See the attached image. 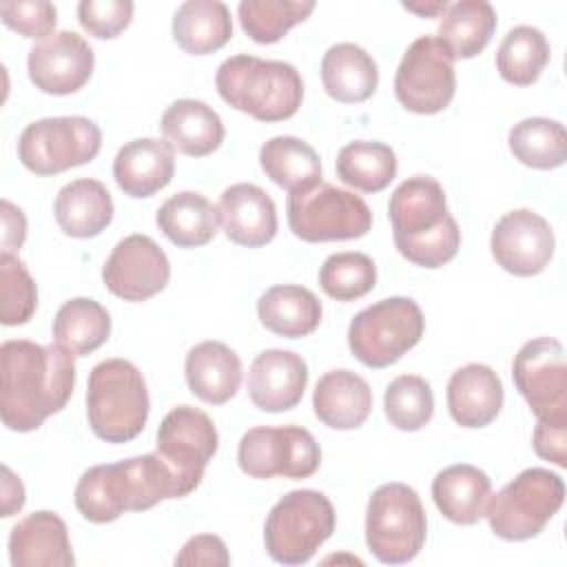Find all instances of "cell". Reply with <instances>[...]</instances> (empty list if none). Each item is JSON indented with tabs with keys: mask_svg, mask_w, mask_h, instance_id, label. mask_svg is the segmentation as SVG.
<instances>
[{
	"mask_svg": "<svg viewBox=\"0 0 567 567\" xmlns=\"http://www.w3.org/2000/svg\"><path fill=\"white\" fill-rule=\"evenodd\" d=\"M75 385L73 357L60 346L9 339L0 346V414L13 432H33L64 410Z\"/></svg>",
	"mask_w": 567,
	"mask_h": 567,
	"instance_id": "6da1fadb",
	"label": "cell"
},
{
	"mask_svg": "<svg viewBox=\"0 0 567 567\" xmlns=\"http://www.w3.org/2000/svg\"><path fill=\"white\" fill-rule=\"evenodd\" d=\"M75 507L91 523H111L124 512H144L166 498H184L157 452L89 467L75 485Z\"/></svg>",
	"mask_w": 567,
	"mask_h": 567,
	"instance_id": "7a4b0ae2",
	"label": "cell"
},
{
	"mask_svg": "<svg viewBox=\"0 0 567 567\" xmlns=\"http://www.w3.org/2000/svg\"><path fill=\"white\" fill-rule=\"evenodd\" d=\"M388 215L396 250L414 266L441 268L456 257L461 230L434 177L414 175L401 182L390 195Z\"/></svg>",
	"mask_w": 567,
	"mask_h": 567,
	"instance_id": "3957f363",
	"label": "cell"
},
{
	"mask_svg": "<svg viewBox=\"0 0 567 567\" xmlns=\"http://www.w3.org/2000/svg\"><path fill=\"white\" fill-rule=\"evenodd\" d=\"M215 86L226 104L259 122L288 120L303 100V82L292 64L248 53L226 58L217 69Z\"/></svg>",
	"mask_w": 567,
	"mask_h": 567,
	"instance_id": "277c9868",
	"label": "cell"
},
{
	"mask_svg": "<svg viewBox=\"0 0 567 567\" xmlns=\"http://www.w3.org/2000/svg\"><path fill=\"white\" fill-rule=\"evenodd\" d=\"M151 401L142 372L126 359L100 361L86 385V416L93 434L106 443H126L142 434Z\"/></svg>",
	"mask_w": 567,
	"mask_h": 567,
	"instance_id": "5b68a950",
	"label": "cell"
},
{
	"mask_svg": "<svg viewBox=\"0 0 567 567\" xmlns=\"http://www.w3.org/2000/svg\"><path fill=\"white\" fill-rule=\"evenodd\" d=\"M337 523L330 498L317 489H292L266 516L264 545L281 565H303L332 536Z\"/></svg>",
	"mask_w": 567,
	"mask_h": 567,
	"instance_id": "8992f818",
	"label": "cell"
},
{
	"mask_svg": "<svg viewBox=\"0 0 567 567\" xmlns=\"http://www.w3.org/2000/svg\"><path fill=\"white\" fill-rule=\"evenodd\" d=\"M563 501L565 483L556 472L527 467L487 498L485 518L498 538L527 540L545 529Z\"/></svg>",
	"mask_w": 567,
	"mask_h": 567,
	"instance_id": "52a82bcc",
	"label": "cell"
},
{
	"mask_svg": "<svg viewBox=\"0 0 567 567\" xmlns=\"http://www.w3.org/2000/svg\"><path fill=\"white\" fill-rule=\"evenodd\" d=\"M425 534V509L410 485L385 483L372 492L365 512V543L379 563H410L421 551Z\"/></svg>",
	"mask_w": 567,
	"mask_h": 567,
	"instance_id": "ba28073f",
	"label": "cell"
},
{
	"mask_svg": "<svg viewBox=\"0 0 567 567\" xmlns=\"http://www.w3.org/2000/svg\"><path fill=\"white\" fill-rule=\"evenodd\" d=\"M425 330L421 306L410 297H388L357 312L348 328L354 359L368 368H388L412 350Z\"/></svg>",
	"mask_w": 567,
	"mask_h": 567,
	"instance_id": "9c48e42d",
	"label": "cell"
},
{
	"mask_svg": "<svg viewBox=\"0 0 567 567\" xmlns=\"http://www.w3.org/2000/svg\"><path fill=\"white\" fill-rule=\"evenodd\" d=\"M288 226L308 244L359 239L372 228L370 206L352 190L319 182L288 195Z\"/></svg>",
	"mask_w": 567,
	"mask_h": 567,
	"instance_id": "30bf717a",
	"label": "cell"
},
{
	"mask_svg": "<svg viewBox=\"0 0 567 567\" xmlns=\"http://www.w3.org/2000/svg\"><path fill=\"white\" fill-rule=\"evenodd\" d=\"M102 148L100 126L84 115L31 122L18 140L20 162L35 175H58L91 162Z\"/></svg>",
	"mask_w": 567,
	"mask_h": 567,
	"instance_id": "8fae6325",
	"label": "cell"
},
{
	"mask_svg": "<svg viewBox=\"0 0 567 567\" xmlns=\"http://www.w3.org/2000/svg\"><path fill=\"white\" fill-rule=\"evenodd\" d=\"M456 91L454 58L436 35L416 38L403 53L394 95L403 109L419 115H434L450 106Z\"/></svg>",
	"mask_w": 567,
	"mask_h": 567,
	"instance_id": "7c38bea8",
	"label": "cell"
},
{
	"mask_svg": "<svg viewBox=\"0 0 567 567\" xmlns=\"http://www.w3.org/2000/svg\"><path fill=\"white\" fill-rule=\"evenodd\" d=\"M237 463L252 478H308L319 470L321 447L299 425L250 427L237 447Z\"/></svg>",
	"mask_w": 567,
	"mask_h": 567,
	"instance_id": "4fadbf2b",
	"label": "cell"
},
{
	"mask_svg": "<svg viewBox=\"0 0 567 567\" xmlns=\"http://www.w3.org/2000/svg\"><path fill=\"white\" fill-rule=\"evenodd\" d=\"M217 447L219 434L213 419L193 405L173 408L157 427L155 452L175 474L182 496L197 489Z\"/></svg>",
	"mask_w": 567,
	"mask_h": 567,
	"instance_id": "5bb4252c",
	"label": "cell"
},
{
	"mask_svg": "<svg viewBox=\"0 0 567 567\" xmlns=\"http://www.w3.org/2000/svg\"><path fill=\"white\" fill-rule=\"evenodd\" d=\"M512 377L538 421L567 423V363L558 339L527 341L514 357Z\"/></svg>",
	"mask_w": 567,
	"mask_h": 567,
	"instance_id": "9a60e30c",
	"label": "cell"
},
{
	"mask_svg": "<svg viewBox=\"0 0 567 567\" xmlns=\"http://www.w3.org/2000/svg\"><path fill=\"white\" fill-rule=\"evenodd\" d=\"M171 279L166 252L148 235H128L115 244L102 266L106 290L124 301H146Z\"/></svg>",
	"mask_w": 567,
	"mask_h": 567,
	"instance_id": "2e32d148",
	"label": "cell"
},
{
	"mask_svg": "<svg viewBox=\"0 0 567 567\" xmlns=\"http://www.w3.org/2000/svg\"><path fill=\"white\" fill-rule=\"evenodd\" d=\"M554 246L549 221L529 208L505 213L496 221L489 239L496 264L516 277L543 272L554 257Z\"/></svg>",
	"mask_w": 567,
	"mask_h": 567,
	"instance_id": "e0dca14e",
	"label": "cell"
},
{
	"mask_svg": "<svg viewBox=\"0 0 567 567\" xmlns=\"http://www.w3.org/2000/svg\"><path fill=\"white\" fill-rule=\"evenodd\" d=\"M95 55L89 42L75 31H58L35 47L27 58L29 80L49 95H71L93 75Z\"/></svg>",
	"mask_w": 567,
	"mask_h": 567,
	"instance_id": "ac0fdd59",
	"label": "cell"
},
{
	"mask_svg": "<svg viewBox=\"0 0 567 567\" xmlns=\"http://www.w3.org/2000/svg\"><path fill=\"white\" fill-rule=\"evenodd\" d=\"M308 385V365L301 354L270 348L255 357L248 372V396L264 412L292 410Z\"/></svg>",
	"mask_w": 567,
	"mask_h": 567,
	"instance_id": "d6986e66",
	"label": "cell"
},
{
	"mask_svg": "<svg viewBox=\"0 0 567 567\" xmlns=\"http://www.w3.org/2000/svg\"><path fill=\"white\" fill-rule=\"evenodd\" d=\"M219 221L226 237L246 248H259L277 235V208L257 184H233L219 197Z\"/></svg>",
	"mask_w": 567,
	"mask_h": 567,
	"instance_id": "ffe728a7",
	"label": "cell"
},
{
	"mask_svg": "<svg viewBox=\"0 0 567 567\" xmlns=\"http://www.w3.org/2000/svg\"><path fill=\"white\" fill-rule=\"evenodd\" d=\"M9 560L13 567L75 565L66 523L49 509L24 516L9 534Z\"/></svg>",
	"mask_w": 567,
	"mask_h": 567,
	"instance_id": "44dd1931",
	"label": "cell"
},
{
	"mask_svg": "<svg viewBox=\"0 0 567 567\" xmlns=\"http://www.w3.org/2000/svg\"><path fill=\"white\" fill-rule=\"evenodd\" d=\"M175 173V153L164 140L137 137L126 142L113 159V177L128 197H151Z\"/></svg>",
	"mask_w": 567,
	"mask_h": 567,
	"instance_id": "7402d4cb",
	"label": "cell"
},
{
	"mask_svg": "<svg viewBox=\"0 0 567 567\" xmlns=\"http://www.w3.org/2000/svg\"><path fill=\"white\" fill-rule=\"evenodd\" d=\"M501 377L485 363L458 368L447 383V410L461 427H485L503 408Z\"/></svg>",
	"mask_w": 567,
	"mask_h": 567,
	"instance_id": "603a6c76",
	"label": "cell"
},
{
	"mask_svg": "<svg viewBox=\"0 0 567 567\" xmlns=\"http://www.w3.org/2000/svg\"><path fill=\"white\" fill-rule=\"evenodd\" d=\"M188 390L210 405L228 403L241 383V359L221 341L193 346L184 361Z\"/></svg>",
	"mask_w": 567,
	"mask_h": 567,
	"instance_id": "cb8c5ba5",
	"label": "cell"
},
{
	"mask_svg": "<svg viewBox=\"0 0 567 567\" xmlns=\"http://www.w3.org/2000/svg\"><path fill=\"white\" fill-rule=\"evenodd\" d=\"M164 142L188 157H206L224 142V122L215 109L202 100H175L162 115Z\"/></svg>",
	"mask_w": 567,
	"mask_h": 567,
	"instance_id": "d4e9b609",
	"label": "cell"
},
{
	"mask_svg": "<svg viewBox=\"0 0 567 567\" xmlns=\"http://www.w3.org/2000/svg\"><path fill=\"white\" fill-rule=\"evenodd\" d=\"M317 419L332 430H354L365 423L372 410V390L352 370L326 372L312 394Z\"/></svg>",
	"mask_w": 567,
	"mask_h": 567,
	"instance_id": "484cf974",
	"label": "cell"
},
{
	"mask_svg": "<svg viewBox=\"0 0 567 567\" xmlns=\"http://www.w3.org/2000/svg\"><path fill=\"white\" fill-rule=\"evenodd\" d=\"M113 199L97 179L82 177L62 186L53 202V215L60 230L75 239L100 235L113 219Z\"/></svg>",
	"mask_w": 567,
	"mask_h": 567,
	"instance_id": "4316f807",
	"label": "cell"
},
{
	"mask_svg": "<svg viewBox=\"0 0 567 567\" xmlns=\"http://www.w3.org/2000/svg\"><path fill=\"white\" fill-rule=\"evenodd\" d=\"M492 492L489 476L470 463L441 470L432 481V498L439 512L456 525H474L485 516Z\"/></svg>",
	"mask_w": 567,
	"mask_h": 567,
	"instance_id": "83f0119b",
	"label": "cell"
},
{
	"mask_svg": "<svg viewBox=\"0 0 567 567\" xmlns=\"http://www.w3.org/2000/svg\"><path fill=\"white\" fill-rule=\"evenodd\" d=\"M321 82L332 100L359 104L377 91L379 69L365 49L354 42H339L323 53Z\"/></svg>",
	"mask_w": 567,
	"mask_h": 567,
	"instance_id": "f1b7e54d",
	"label": "cell"
},
{
	"mask_svg": "<svg viewBox=\"0 0 567 567\" xmlns=\"http://www.w3.org/2000/svg\"><path fill=\"white\" fill-rule=\"evenodd\" d=\"M321 301L317 295L297 284L268 288L257 299V317L261 326L279 337L299 339L315 332L321 323Z\"/></svg>",
	"mask_w": 567,
	"mask_h": 567,
	"instance_id": "f546056e",
	"label": "cell"
},
{
	"mask_svg": "<svg viewBox=\"0 0 567 567\" xmlns=\"http://www.w3.org/2000/svg\"><path fill=\"white\" fill-rule=\"evenodd\" d=\"M155 224L177 248H199L217 235L219 210L202 193L182 190L157 208Z\"/></svg>",
	"mask_w": 567,
	"mask_h": 567,
	"instance_id": "4dcf8cb0",
	"label": "cell"
},
{
	"mask_svg": "<svg viewBox=\"0 0 567 567\" xmlns=\"http://www.w3.org/2000/svg\"><path fill=\"white\" fill-rule=\"evenodd\" d=\"M230 38V11L219 0H188L173 16V40L190 55L215 53Z\"/></svg>",
	"mask_w": 567,
	"mask_h": 567,
	"instance_id": "1f68e13d",
	"label": "cell"
},
{
	"mask_svg": "<svg viewBox=\"0 0 567 567\" xmlns=\"http://www.w3.org/2000/svg\"><path fill=\"white\" fill-rule=\"evenodd\" d=\"M494 29L496 11L487 0H461L441 16L436 38L454 60H470L489 44Z\"/></svg>",
	"mask_w": 567,
	"mask_h": 567,
	"instance_id": "d6a6232c",
	"label": "cell"
},
{
	"mask_svg": "<svg viewBox=\"0 0 567 567\" xmlns=\"http://www.w3.org/2000/svg\"><path fill=\"white\" fill-rule=\"evenodd\" d=\"M261 171L270 182L297 193L321 182V162L317 151L292 135H277L259 148Z\"/></svg>",
	"mask_w": 567,
	"mask_h": 567,
	"instance_id": "836d02e7",
	"label": "cell"
},
{
	"mask_svg": "<svg viewBox=\"0 0 567 567\" xmlns=\"http://www.w3.org/2000/svg\"><path fill=\"white\" fill-rule=\"evenodd\" d=\"M111 317L102 303L89 297L64 301L53 319V341L71 357H86L106 343Z\"/></svg>",
	"mask_w": 567,
	"mask_h": 567,
	"instance_id": "e575fe53",
	"label": "cell"
},
{
	"mask_svg": "<svg viewBox=\"0 0 567 567\" xmlns=\"http://www.w3.org/2000/svg\"><path fill=\"white\" fill-rule=\"evenodd\" d=\"M337 177L361 190V193H379L390 186L396 177V155L383 142L357 140L346 144L337 155Z\"/></svg>",
	"mask_w": 567,
	"mask_h": 567,
	"instance_id": "d590c367",
	"label": "cell"
},
{
	"mask_svg": "<svg viewBox=\"0 0 567 567\" xmlns=\"http://www.w3.org/2000/svg\"><path fill=\"white\" fill-rule=\"evenodd\" d=\"M512 155L538 171H551L567 159V133L558 120L525 117L512 126L507 137Z\"/></svg>",
	"mask_w": 567,
	"mask_h": 567,
	"instance_id": "8d00e7d4",
	"label": "cell"
},
{
	"mask_svg": "<svg viewBox=\"0 0 567 567\" xmlns=\"http://www.w3.org/2000/svg\"><path fill=\"white\" fill-rule=\"evenodd\" d=\"M547 62L549 42L540 29L529 24L509 29L496 51L498 75L516 86L534 84Z\"/></svg>",
	"mask_w": 567,
	"mask_h": 567,
	"instance_id": "74e56055",
	"label": "cell"
},
{
	"mask_svg": "<svg viewBox=\"0 0 567 567\" xmlns=\"http://www.w3.org/2000/svg\"><path fill=\"white\" fill-rule=\"evenodd\" d=\"M312 11V0H241L237 7L244 33L259 44L279 42Z\"/></svg>",
	"mask_w": 567,
	"mask_h": 567,
	"instance_id": "f35d334b",
	"label": "cell"
},
{
	"mask_svg": "<svg viewBox=\"0 0 567 567\" xmlns=\"http://www.w3.org/2000/svg\"><path fill=\"white\" fill-rule=\"evenodd\" d=\"M383 410L388 421L403 432L425 427L434 414V394L419 374H401L385 388Z\"/></svg>",
	"mask_w": 567,
	"mask_h": 567,
	"instance_id": "ab89813d",
	"label": "cell"
},
{
	"mask_svg": "<svg viewBox=\"0 0 567 567\" xmlns=\"http://www.w3.org/2000/svg\"><path fill=\"white\" fill-rule=\"evenodd\" d=\"M377 284L374 261L354 250L330 255L319 268L321 290L337 301H354L365 297Z\"/></svg>",
	"mask_w": 567,
	"mask_h": 567,
	"instance_id": "60d3db41",
	"label": "cell"
},
{
	"mask_svg": "<svg viewBox=\"0 0 567 567\" xmlns=\"http://www.w3.org/2000/svg\"><path fill=\"white\" fill-rule=\"evenodd\" d=\"M38 308V288L27 266L13 255H0V321L4 326L27 323Z\"/></svg>",
	"mask_w": 567,
	"mask_h": 567,
	"instance_id": "b9f144b4",
	"label": "cell"
},
{
	"mask_svg": "<svg viewBox=\"0 0 567 567\" xmlns=\"http://www.w3.org/2000/svg\"><path fill=\"white\" fill-rule=\"evenodd\" d=\"M131 0H82L78 4V22L93 38H117L133 20Z\"/></svg>",
	"mask_w": 567,
	"mask_h": 567,
	"instance_id": "7bdbcfd3",
	"label": "cell"
},
{
	"mask_svg": "<svg viewBox=\"0 0 567 567\" xmlns=\"http://www.w3.org/2000/svg\"><path fill=\"white\" fill-rule=\"evenodd\" d=\"M2 22L29 40H44L53 35L58 11L47 0H13L0 4Z\"/></svg>",
	"mask_w": 567,
	"mask_h": 567,
	"instance_id": "ee69618b",
	"label": "cell"
},
{
	"mask_svg": "<svg viewBox=\"0 0 567 567\" xmlns=\"http://www.w3.org/2000/svg\"><path fill=\"white\" fill-rule=\"evenodd\" d=\"M175 565H230V556L226 543L215 534H197L188 538L182 551L175 556Z\"/></svg>",
	"mask_w": 567,
	"mask_h": 567,
	"instance_id": "f6af8a7d",
	"label": "cell"
},
{
	"mask_svg": "<svg viewBox=\"0 0 567 567\" xmlns=\"http://www.w3.org/2000/svg\"><path fill=\"white\" fill-rule=\"evenodd\" d=\"M532 443L540 458L567 467V423L538 421Z\"/></svg>",
	"mask_w": 567,
	"mask_h": 567,
	"instance_id": "bcb514c9",
	"label": "cell"
},
{
	"mask_svg": "<svg viewBox=\"0 0 567 567\" xmlns=\"http://www.w3.org/2000/svg\"><path fill=\"white\" fill-rule=\"evenodd\" d=\"M0 213H2V252L20 250L27 237L24 213L18 206H13L9 199L0 202Z\"/></svg>",
	"mask_w": 567,
	"mask_h": 567,
	"instance_id": "7dc6e473",
	"label": "cell"
},
{
	"mask_svg": "<svg viewBox=\"0 0 567 567\" xmlns=\"http://www.w3.org/2000/svg\"><path fill=\"white\" fill-rule=\"evenodd\" d=\"M22 505H24V487L20 478L7 465H2V516L4 518L13 516L16 512H20Z\"/></svg>",
	"mask_w": 567,
	"mask_h": 567,
	"instance_id": "c3c4849f",
	"label": "cell"
},
{
	"mask_svg": "<svg viewBox=\"0 0 567 567\" xmlns=\"http://www.w3.org/2000/svg\"><path fill=\"white\" fill-rule=\"evenodd\" d=\"M403 7H405L408 11H414V13L423 16V18H430V16H443L450 4L443 0V2H425V4H419V2H403Z\"/></svg>",
	"mask_w": 567,
	"mask_h": 567,
	"instance_id": "681fc988",
	"label": "cell"
}]
</instances>
